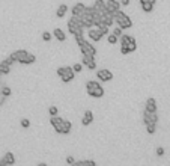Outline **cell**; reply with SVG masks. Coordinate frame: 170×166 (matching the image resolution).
<instances>
[{"mask_svg":"<svg viewBox=\"0 0 170 166\" xmlns=\"http://www.w3.org/2000/svg\"><path fill=\"white\" fill-rule=\"evenodd\" d=\"M51 38H53V35H51L50 32H42V39L45 41V42H50Z\"/></svg>","mask_w":170,"mask_h":166,"instance_id":"f546056e","label":"cell"},{"mask_svg":"<svg viewBox=\"0 0 170 166\" xmlns=\"http://www.w3.org/2000/svg\"><path fill=\"white\" fill-rule=\"evenodd\" d=\"M155 153H157V155H158V157H163L166 151H164V148H163V146H158V148H157V151H155Z\"/></svg>","mask_w":170,"mask_h":166,"instance_id":"836d02e7","label":"cell"},{"mask_svg":"<svg viewBox=\"0 0 170 166\" xmlns=\"http://www.w3.org/2000/svg\"><path fill=\"white\" fill-rule=\"evenodd\" d=\"M66 12H68V6L65 3H62L57 8V11H56V17H57V18H63V17L66 15Z\"/></svg>","mask_w":170,"mask_h":166,"instance_id":"ffe728a7","label":"cell"},{"mask_svg":"<svg viewBox=\"0 0 170 166\" xmlns=\"http://www.w3.org/2000/svg\"><path fill=\"white\" fill-rule=\"evenodd\" d=\"M95 56H89V55H83L82 57V64L86 65V68L89 69H96V62H95Z\"/></svg>","mask_w":170,"mask_h":166,"instance_id":"9c48e42d","label":"cell"},{"mask_svg":"<svg viewBox=\"0 0 170 166\" xmlns=\"http://www.w3.org/2000/svg\"><path fill=\"white\" fill-rule=\"evenodd\" d=\"M35 62H36V56H35V55H32V53H29L27 56H26L23 60H21V65H30V64H35Z\"/></svg>","mask_w":170,"mask_h":166,"instance_id":"44dd1931","label":"cell"},{"mask_svg":"<svg viewBox=\"0 0 170 166\" xmlns=\"http://www.w3.org/2000/svg\"><path fill=\"white\" fill-rule=\"evenodd\" d=\"M12 94L11 88L6 85H0V95H3V97H9V95Z\"/></svg>","mask_w":170,"mask_h":166,"instance_id":"484cf974","label":"cell"},{"mask_svg":"<svg viewBox=\"0 0 170 166\" xmlns=\"http://www.w3.org/2000/svg\"><path fill=\"white\" fill-rule=\"evenodd\" d=\"M146 132L149 134H155V132H157V124L155 122H149V124H146Z\"/></svg>","mask_w":170,"mask_h":166,"instance_id":"4316f807","label":"cell"},{"mask_svg":"<svg viewBox=\"0 0 170 166\" xmlns=\"http://www.w3.org/2000/svg\"><path fill=\"white\" fill-rule=\"evenodd\" d=\"M140 5H141V9L145 12H152L154 11V3H150L149 0H140Z\"/></svg>","mask_w":170,"mask_h":166,"instance_id":"d6986e66","label":"cell"},{"mask_svg":"<svg viewBox=\"0 0 170 166\" xmlns=\"http://www.w3.org/2000/svg\"><path fill=\"white\" fill-rule=\"evenodd\" d=\"M80 50H82V55H89V56H95L96 55V48L95 46H92L91 42L84 41L82 46H80Z\"/></svg>","mask_w":170,"mask_h":166,"instance_id":"52a82bcc","label":"cell"},{"mask_svg":"<svg viewBox=\"0 0 170 166\" xmlns=\"http://www.w3.org/2000/svg\"><path fill=\"white\" fill-rule=\"evenodd\" d=\"M130 5V0H121V6H128Z\"/></svg>","mask_w":170,"mask_h":166,"instance_id":"ab89813d","label":"cell"},{"mask_svg":"<svg viewBox=\"0 0 170 166\" xmlns=\"http://www.w3.org/2000/svg\"><path fill=\"white\" fill-rule=\"evenodd\" d=\"M72 69H74L75 74H77V73H82V71H83V64H74Z\"/></svg>","mask_w":170,"mask_h":166,"instance_id":"1f68e13d","label":"cell"},{"mask_svg":"<svg viewBox=\"0 0 170 166\" xmlns=\"http://www.w3.org/2000/svg\"><path fill=\"white\" fill-rule=\"evenodd\" d=\"M50 124L53 125V128H54L56 133H59V134H69L71 130H72V124H71L68 119H63L57 115L50 118Z\"/></svg>","mask_w":170,"mask_h":166,"instance_id":"6da1fadb","label":"cell"},{"mask_svg":"<svg viewBox=\"0 0 170 166\" xmlns=\"http://www.w3.org/2000/svg\"><path fill=\"white\" fill-rule=\"evenodd\" d=\"M101 21L104 23V24H107V26H111L114 24V15H113V12H110V11H105V12H102L101 14Z\"/></svg>","mask_w":170,"mask_h":166,"instance_id":"30bf717a","label":"cell"},{"mask_svg":"<svg viewBox=\"0 0 170 166\" xmlns=\"http://www.w3.org/2000/svg\"><path fill=\"white\" fill-rule=\"evenodd\" d=\"M14 55H15V57H17V62L20 64L21 60L29 55V51H27V50H17V51H14Z\"/></svg>","mask_w":170,"mask_h":166,"instance_id":"7402d4cb","label":"cell"},{"mask_svg":"<svg viewBox=\"0 0 170 166\" xmlns=\"http://www.w3.org/2000/svg\"><path fill=\"white\" fill-rule=\"evenodd\" d=\"M91 20H92L93 26H98V24L101 23V14H100V12H96V11H93L92 15H91Z\"/></svg>","mask_w":170,"mask_h":166,"instance_id":"d4e9b609","label":"cell"},{"mask_svg":"<svg viewBox=\"0 0 170 166\" xmlns=\"http://www.w3.org/2000/svg\"><path fill=\"white\" fill-rule=\"evenodd\" d=\"M122 32H123V30H122V29L119 27V26H118V27H116V29H114V30H113L111 33H113V35H116V36H118V38H119V36H121V35H122Z\"/></svg>","mask_w":170,"mask_h":166,"instance_id":"e575fe53","label":"cell"},{"mask_svg":"<svg viewBox=\"0 0 170 166\" xmlns=\"http://www.w3.org/2000/svg\"><path fill=\"white\" fill-rule=\"evenodd\" d=\"M121 53H122V55H130L128 47H127V46H121Z\"/></svg>","mask_w":170,"mask_h":166,"instance_id":"8d00e7d4","label":"cell"},{"mask_svg":"<svg viewBox=\"0 0 170 166\" xmlns=\"http://www.w3.org/2000/svg\"><path fill=\"white\" fill-rule=\"evenodd\" d=\"M107 41H109V44H116V42L119 41V38L116 36V35H113V33H109L107 35Z\"/></svg>","mask_w":170,"mask_h":166,"instance_id":"f1b7e54d","label":"cell"},{"mask_svg":"<svg viewBox=\"0 0 170 166\" xmlns=\"http://www.w3.org/2000/svg\"><path fill=\"white\" fill-rule=\"evenodd\" d=\"M20 124H21L23 128H29V127H30V121H29L27 118H23V119L20 121Z\"/></svg>","mask_w":170,"mask_h":166,"instance_id":"4dcf8cb0","label":"cell"},{"mask_svg":"<svg viewBox=\"0 0 170 166\" xmlns=\"http://www.w3.org/2000/svg\"><path fill=\"white\" fill-rule=\"evenodd\" d=\"M92 122H93V112L92 110H86L83 118H82V124L84 127H87V125H91Z\"/></svg>","mask_w":170,"mask_h":166,"instance_id":"7c38bea8","label":"cell"},{"mask_svg":"<svg viewBox=\"0 0 170 166\" xmlns=\"http://www.w3.org/2000/svg\"><path fill=\"white\" fill-rule=\"evenodd\" d=\"M57 112H59V109H57L56 106H50V107H48V113H50V115H51V116H54V115H57Z\"/></svg>","mask_w":170,"mask_h":166,"instance_id":"d6a6232c","label":"cell"},{"mask_svg":"<svg viewBox=\"0 0 170 166\" xmlns=\"http://www.w3.org/2000/svg\"><path fill=\"white\" fill-rule=\"evenodd\" d=\"M8 60L11 62V65H12V64H15V62H17V57H15V55H14V53H11V55H9V57H8Z\"/></svg>","mask_w":170,"mask_h":166,"instance_id":"74e56055","label":"cell"},{"mask_svg":"<svg viewBox=\"0 0 170 166\" xmlns=\"http://www.w3.org/2000/svg\"><path fill=\"white\" fill-rule=\"evenodd\" d=\"M0 71H2L3 76H6V74L11 73V62H9L8 59H5V60H2V62H0Z\"/></svg>","mask_w":170,"mask_h":166,"instance_id":"9a60e30c","label":"cell"},{"mask_svg":"<svg viewBox=\"0 0 170 166\" xmlns=\"http://www.w3.org/2000/svg\"><path fill=\"white\" fill-rule=\"evenodd\" d=\"M105 8H107V11L114 14L116 11L121 9V2H118V0H105Z\"/></svg>","mask_w":170,"mask_h":166,"instance_id":"8fae6325","label":"cell"},{"mask_svg":"<svg viewBox=\"0 0 170 166\" xmlns=\"http://www.w3.org/2000/svg\"><path fill=\"white\" fill-rule=\"evenodd\" d=\"M84 8H86V6H84L82 2H78V3H75L72 8H71L69 11H71V14H72V15L78 17V15H82V14L84 12Z\"/></svg>","mask_w":170,"mask_h":166,"instance_id":"4fadbf2b","label":"cell"},{"mask_svg":"<svg viewBox=\"0 0 170 166\" xmlns=\"http://www.w3.org/2000/svg\"><path fill=\"white\" fill-rule=\"evenodd\" d=\"M3 160H5L6 165H14V163H15V157H14V154H12L11 151H8V153L5 154V157H3Z\"/></svg>","mask_w":170,"mask_h":166,"instance_id":"cb8c5ba5","label":"cell"},{"mask_svg":"<svg viewBox=\"0 0 170 166\" xmlns=\"http://www.w3.org/2000/svg\"><path fill=\"white\" fill-rule=\"evenodd\" d=\"M53 36H54L59 42H65V39H66V33L63 32V30H62V29H54V30H53Z\"/></svg>","mask_w":170,"mask_h":166,"instance_id":"e0dca14e","label":"cell"},{"mask_svg":"<svg viewBox=\"0 0 170 166\" xmlns=\"http://www.w3.org/2000/svg\"><path fill=\"white\" fill-rule=\"evenodd\" d=\"M136 39H134L131 35H125V33H122L121 36H119V42H121V46H130L131 42H134Z\"/></svg>","mask_w":170,"mask_h":166,"instance_id":"ac0fdd59","label":"cell"},{"mask_svg":"<svg viewBox=\"0 0 170 166\" xmlns=\"http://www.w3.org/2000/svg\"><path fill=\"white\" fill-rule=\"evenodd\" d=\"M74 165H77V166H95L96 163L93 160H80V162H75Z\"/></svg>","mask_w":170,"mask_h":166,"instance_id":"83f0119b","label":"cell"},{"mask_svg":"<svg viewBox=\"0 0 170 166\" xmlns=\"http://www.w3.org/2000/svg\"><path fill=\"white\" fill-rule=\"evenodd\" d=\"M145 109L148 112H157V100L155 98H148L146 100V104H145Z\"/></svg>","mask_w":170,"mask_h":166,"instance_id":"2e32d148","label":"cell"},{"mask_svg":"<svg viewBox=\"0 0 170 166\" xmlns=\"http://www.w3.org/2000/svg\"><path fill=\"white\" fill-rule=\"evenodd\" d=\"M114 23L119 26V27L122 29V30H127V29H131L132 27V21H131V18L125 14L123 11H116L114 14Z\"/></svg>","mask_w":170,"mask_h":166,"instance_id":"7a4b0ae2","label":"cell"},{"mask_svg":"<svg viewBox=\"0 0 170 166\" xmlns=\"http://www.w3.org/2000/svg\"><path fill=\"white\" fill-rule=\"evenodd\" d=\"M66 163H68V165H74V163H75V159H74L72 155H68V157H66Z\"/></svg>","mask_w":170,"mask_h":166,"instance_id":"f35d334b","label":"cell"},{"mask_svg":"<svg viewBox=\"0 0 170 166\" xmlns=\"http://www.w3.org/2000/svg\"><path fill=\"white\" fill-rule=\"evenodd\" d=\"M96 78L100 82H111L113 80V73L110 71V69H96Z\"/></svg>","mask_w":170,"mask_h":166,"instance_id":"277c9868","label":"cell"},{"mask_svg":"<svg viewBox=\"0 0 170 166\" xmlns=\"http://www.w3.org/2000/svg\"><path fill=\"white\" fill-rule=\"evenodd\" d=\"M5 165H6L5 160H3V159H0V166H5Z\"/></svg>","mask_w":170,"mask_h":166,"instance_id":"60d3db41","label":"cell"},{"mask_svg":"<svg viewBox=\"0 0 170 166\" xmlns=\"http://www.w3.org/2000/svg\"><path fill=\"white\" fill-rule=\"evenodd\" d=\"M84 41H86V39H84V36H75V42H77V46H78V47L82 46Z\"/></svg>","mask_w":170,"mask_h":166,"instance_id":"d590c367","label":"cell"},{"mask_svg":"<svg viewBox=\"0 0 170 166\" xmlns=\"http://www.w3.org/2000/svg\"><path fill=\"white\" fill-rule=\"evenodd\" d=\"M92 8H93V11L100 12V14L105 12V11H107V8H105V0H95V3H93Z\"/></svg>","mask_w":170,"mask_h":166,"instance_id":"5bb4252c","label":"cell"},{"mask_svg":"<svg viewBox=\"0 0 170 166\" xmlns=\"http://www.w3.org/2000/svg\"><path fill=\"white\" fill-rule=\"evenodd\" d=\"M74 77H75V73H74L72 67H65V73H63V76L60 77L62 82H63V83H69V82L74 80Z\"/></svg>","mask_w":170,"mask_h":166,"instance_id":"ba28073f","label":"cell"},{"mask_svg":"<svg viewBox=\"0 0 170 166\" xmlns=\"http://www.w3.org/2000/svg\"><path fill=\"white\" fill-rule=\"evenodd\" d=\"M86 92L93 98H101L104 95V89L102 86L100 85V82H95V80H89L86 83Z\"/></svg>","mask_w":170,"mask_h":166,"instance_id":"3957f363","label":"cell"},{"mask_svg":"<svg viewBox=\"0 0 170 166\" xmlns=\"http://www.w3.org/2000/svg\"><path fill=\"white\" fill-rule=\"evenodd\" d=\"M95 27H98V30H100V32L104 35V36H105V35H109V33H110V26L104 24L102 21H101L100 24H98V26H95Z\"/></svg>","mask_w":170,"mask_h":166,"instance_id":"603a6c76","label":"cell"},{"mask_svg":"<svg viewBox=\"0 0 170 166\" xmlns=\"http://www.w3.org/2000/svg\"><path fill=\"white\" fill-rule=\"evenodd\" d=\"M87 36L91 38V41H93V42H100L102 38H104V35L98 30V27H91V29H87Z\"/></svg>","mask_w":170,"mask_h":166,"instance_id":"5b68a950","label":"cell"},{"mask_svg":"<svg viewBox=\"0 0 170 166\" xmlns=\"http://www.w3.org/2000/svg\"><path fill=\"white\" fill-rule=\"evenodd\" d=\"M2 76H3V74H2V71H0V77H2Z\"/></svg>","mask_w":170,"mask_h":166,"instance_id":"b9f144b4","label":"cell"},{"mask_svg":"<svg viewBox=\"0 0 170 166\" xmlns=\"http://www.w3.org/2000/svg\"><path fill=\"white\" fill-rule=\"evenodd\" d=\"M143 122H145V125L149 124V122H155V124H158V113L157 112H148L145 109L143 110Z\"/></svg>","mask_w":170,"mask_h":166,"instance_id":"8992f818","label":"cell"}]
</instances>
